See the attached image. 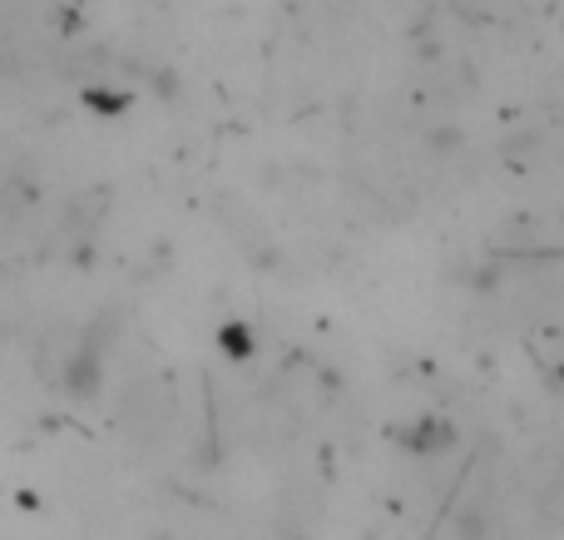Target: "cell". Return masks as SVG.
Returning a JSON list of instances; mask_svg holds the SVG:
<instances>
[{
  "label": "cell",
  "instance_id": "6da1fadb",
  "mask_svg": "<svg viewBox=\"0 0 564 540\" xmlns=\"http://www.w3.org/2000/svg\"><path fill=\"white\" fill-rule=\"evenodd\" d=\"M426 149H436V154H446V149H460V129L436 125V134H426Z\"/></svg>",
  "mask_w": 564,
  "mask_h": 540
}]
</instances>
